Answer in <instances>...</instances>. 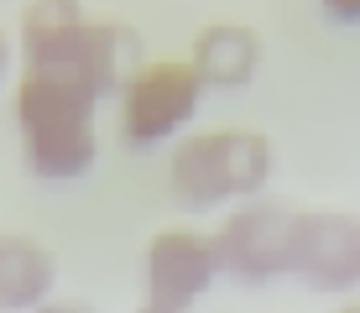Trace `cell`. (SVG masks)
<instances>
[{
	"mask_svg": "<svg viewBox=\"0 0 360 313\" xmlns=\"http://www.w3.org/2000/svg\"><path fill=\"white\" fill-rule=\"evenodd\" d=\"M99 94L73 63H21L16 136L21 162L42 183H79L99 162Z\"/></svg>",
	"mask_w": 360,
	"mask_h": 313,
	"instance_id": "cell-1",
	"label": "cell"
},
{
	"mask_svg": "<svg viewBox=\"0 0 360 313\" xmlns=\"http://www.w3.org/2000/svg\"><path fill=\"white\" fill-rule=\"evenodd\" d=\"M277 167V146L256 125H198L167 157V193L188 215L256 198Z\"/></svg>",
	"mask_w": 360,
	"mask_h": 313,
	"instance_id": "cell-2",
	"label": "cell"
},
{
	"mask_svg": "<svg viewBox=\"0 0 360 313\" xmlns=\"http://www.w3.org/2000/svg\"><path fill=\"white\" fill-rule=\"evenodd\" d=\"M115 99H120V141L131 152H157L193 125L198 105H204V84L193 79L188 58H146L120 84Z\"/></svg>",
	"mask_w": 360,
	"mask_h": 313,
	"instance_id": "cell-3",
	"label": "cell"
},
{
	"mask_svg": "<svg viewBox=\"0 0 360 313\" xmlns=\"http://www.w3.org/2000/svg\"><path fill=\"white\" fill-rule=\"evenodd\" d=\"M292 219L297 209L282 198H245L230 204L225 219L214 224V256H219V277L240 282V287H266L277 277H288L292 267Z\"/></svg>",
	"mask_w": 360,
	"mask_h": 313,
	"instance_id": "cell-4",
	"label": "cell"
},
{
	"mask_svg": "<svg viewBox=\"0 0 360 313\" xmlns=\"http://www.w3.org/2000/svg\"><path fill=\"white\" fill-rule=\"evenodd\" d=\"M288 277L324 298L360 293V209H297Z\"/></svg>",
	"mask_w": 360,
	"mask_h": 313,
	"instance_id": "cell-5",
	"label": "cell"
},
{
	"mask_svg": "<svg viewBox=\"0 0 360 313\" xmlns=\"http://www.w3.org/2000/svg\"><path fill=\"white\" fill-rule=\"evenodd\" d=\"M141 277H146V303L193 308L219 277L214 235L193 230V224H167V230H157L152 241H146Z\"/></svg>",
	"mask_w": 360,
	"mask_h": 313,
	"instance_id": "cell-6",
	"label": "cell"
},
{
	"mask_svg": "<svg viewBox=\"0 0 360 313\" xmlns=\"http://www.w3.org/2000/svg\"><path fill=\"white\" fill-rule=\"evenodd\" d=\"M188 68L204 89H245L262 68V37H256L245 21H209V27L193 32L188 47Z\"/></svg>",
	"mask_w": 360,
	"mask_h": 313,
	"instance_id": "cell-7",
	"label": "cell"
},
{
	"mask_svg": "<svg viewBox=\"0 0 360 313\" xmlns=\"http://www.w3.org/2000/svg\"><path fill=\"white\" fill-rule=\"evenodd\" d=\"M58 293V256L27 230H0V313H32Z\"/></svg>",
	"mask_w": 360,
	"mask_h": 313,
	"instance_id": "cell-8",
	"label": "cell"
},
{
	"mask_svg": "<svg viewBox=\"0 0 360 313\" xmlns=\"http://www.w3.org/2000/svg\"><path fill=\"white\" fill-rule=\"evenodd\" d=\"M89 11L84 0H27L21 11V63H58L79 47Z\"/></svg>",
	"mask_w": 360,
	"mask_h": 313,
	"instance_id": "cell-9",
	"label": "cell"
},
{
	"mask_svg": "<svg viewBox=\"0 0 360 313\" xmlns=\"http://www.w3.org/2000/svg\"><path fill=\"white\" fill-rule=\"evenodd\" d=\"M32 313H94V303H89V298H47V303H37Z\"/></svg>",
	"mask_w": 360,
	"mask_h": 313,
	"instance_id": "cell-10",
	"label": "cell"
},
{
	"mask_svg": "<svg viewBox=\"0 0 360 313\" xmlns=\"http://www.w3.org/2000/svg\"><path fill=\"white\" fill-rule=\"evenodd\" d=\"M329 21H345V27H360V0H319Z\"/></svg>",
	"mask_w": 360,
	"mask_h": 313,
	"instance_id": "cell-11",
	"label": "cell"
},
{
	"mask_svg": "<svg viewBox=\"0 0 360 313\" xmlns=\"http://www.w3.org/2000/svg\"><path fill=\"white\" fill-rule=\"evenodd\" d=\"M6 73H11V37L0 27V84H6Z\"/></svg>",
	"mask_w": 360,
	"mask_h": 313,
	"instance_id": "cell-12",
	"label": "cell"
},
{
	"mask_svg": "<svg viewBox=\"0 0 360 313\" xmlns=\"http://www.w3.org/2000/svg\"><path fill=\"white\" fill-rule=\"evenodd\" d=\"M136 313H188V308H167V303H141Z\"/></svg>",
	"mask_w": 360,
	"mask_h": 313,
	"instance_id": "cell-13",
	"label": "cell"
},
{
	"mask_svg": "<svg viewBox=\"0 0 360 313\" xmlns=\"http://www.w3.org/2000/svg\"><path fill=\"white\" fill-rule=\"evenodd\" d=\"M334 313H360V298H350V303H340Z\"/></svg>",
	"mask_w": 360,
	"mask_h": 313,
	"instance_id": "cell-14",
	"label": "cell"
}]
</instances>
